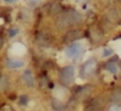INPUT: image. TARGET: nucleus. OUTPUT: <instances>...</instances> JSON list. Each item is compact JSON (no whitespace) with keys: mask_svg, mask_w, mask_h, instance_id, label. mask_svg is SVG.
<instances>
[{"mask_svg":"<svg viewBox=\"0 0 121 111\" xmlns=\"http://www.w3.org/2000/svg\"><path fill=\"white\" fill-rule=\"evenodd\" d=\"M80 33L78 31H76V30H72V31L68 32V34L65 35V37H64V42L65 43H72V42L76 41V40L79 37Z\"/></svg>","mask_w":121,"mask_h":111,"instance_id":"nucleus-1","label":"nucleus"},{"mask_svg":"<svg viewBox=\"0 0 121 111\" xmlns=\"http://www.w3.org/2000/svg\"><path fill=\"white\" fill-rule=\"evenodd\" d=\"M37 43L39 44L40 46H48L50 44V39L47 34H39L35 39Z\"/></svg>","mask_w":121,"mask_h":111,"instance_id":"nucleus-2","label":"nucleus"},{"mask_svg":"<svg viewBox=\"0 0 121 111\" xmlns=\"http://www.w3.org/2000/svg\"><path fill=\"white\" fill-rule=\"evenodd\" d=\"M88 111H98L100 109V103H99L98 99H92L91 102L88 104L87 107Z\"/></svg>","mask_w":121,"mask_h":111,"instance_id":"nucleus-3","label":"nucleus"},{"mask_svg":"<svg viewBox=\"0 0 121 111\" xmlns=\"http://www.w3.org/2000/svg\"><path fill=\"white\" fill-rule=\"evenodd\" d=\"M112 100L114 103H121V89H118V90H115L112 92V96H110Z\"/></svg>","mask_w":121,"mask_h":111,"instance_id":"nucleus-4","label":"nucleus"},{"mask_svg":"<svg viewBox=\"0 0 121 111\" xmlns=\"http://www.w3.org/2000/svg\"><path fill=\"white\" fill-rule=\"evenodd\" d=\"M73 68L72 67H66L64 68L63 70H62V79H65V78H70V79H72V77H73Z\"/></svg>","mask_w":121,"mask_h":111,"instance_id":"nucleus-5","label":"nucleus"},{"mask_svg":"<svg viewBox=\"0 0 121 111\" xmlns=\"http://www.w3.org/2000/svg\"><path fill=\"white\" fill-rule=\"evenodd\" d=\"M8 66L11 68H16L23 66V62L21 60H9L8 61Z\"/></svg>","mask_w":121,"mask_h":111,"instance_id":"nucleus-6","label":"nucleus"},{"mask_svg":"<svg viewBox=\"0 0 121 111\" xmlns=\"http://www.w3.org/2000/svg\"><path fill=\"white\" fill-rule=\"evenodd\" d=\"M25 81H26V83L30 86H31L32 83H33V79H32V76H31V73L30 72L25 73Z\"/></svg>","mask_w":121,"mask_h":111,"instance_id":"nucleus-7","label":"nucleus"},{"mask_svg":"<svg viewBox=\"0 0 121 111\" xmlns=\"http://www.w3.org/2000/svg\"><path fill=\"white\" fill-rule=\"evenodd\" d=\"M3 43H4V40H3L2 36H0V48L3 46Z\"/></svg>","mask_w":121,"mask_h":111,"instance_id":"nucleus-8","label":"nucleus"},{"mask_svg":"<svg viewBox=\"0 0 121 111\" xmlns=\"http://www.w3.org/2000/svg\"><path fill=\"white\" fill-rule=\"evenodd\" d=\"M5 1H9V2H11V1H13V0H5Z\"/></svg>","mask_w":121,"mask_h":111,"instance_id":"nucleus-9","label":"nucleus"},{"mask_svg":"<svg viewBox=\"0 0 121 111\" xmlns=\"http://www.w3.org/2000/svg\"><path fill=\"white\" fill-rule=\"evenodd\" d=\"M0 77H1V73H0Z\"/></svg>","mask_w":121,"mask_h":111,"instance_id":"nucleus-10","label":"nucleus"}]
</instances>
